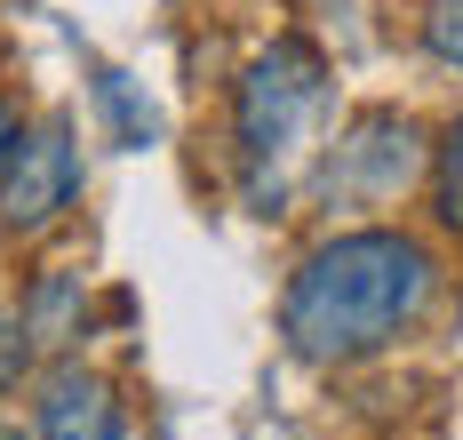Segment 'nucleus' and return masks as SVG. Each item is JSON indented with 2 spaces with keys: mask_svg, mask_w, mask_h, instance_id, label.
Here are the masks:
<instances>
[{
  "mask_svg": "<svg viewBox=\"0 0 463 440\" xmlns=\"http://www.w3.org/2000/svg\"><path fill=\"white\" fill-rule=\"evenodd\" d=\"M416 41L431 64H448V72H463V0H431L416 16Z\"/></svg>",
  "mask_w": 463,
  "mask_h": 440,
  "instance_id": "obj_8",
  "label": "nucleus"
},
{
  "mask_svg": "<svg viewBox=\"0 0 463 440\" xmlns=\"http://www.w3.org/2000/svg\"><path fill=\"white\" fill-rule=\"evenodd\" d=\"M96 97H104V112H112L120 145H152V104L128 97V72H96Z\"/></svg>",
  "mask_w": 463,
  "mask_h": 440,
  "instance_id": "obj_9",
  "label": "nucleus"
},
{
  "mask_svg": "<svg viewBox=\"0 0 463 440\" xmlns=\"http://www.w3.org/2000/svg\"><path fill=\"white\" fill-rule=\"evenodd\" d=\"M320 120H327V56L288 33L240 72L232 97V145H240V193L256 216H279L304 160L320 152Z\"/></svg>",
  "mask_w": 463,
  "mask_h": 440,
  "instance_id": "obj_2",
  "label": "nucleus"
},
{
  "mask_svg": "<svg viewBox=\"0 0 463 440\" xmlns=\"http://www.w3.org/2000/svg\"><path fill=\"white\" fill-rule=\"evenodd\" d=\"M439 296V264L400 225H352L304 248L279 296V337L304 368H360L416 329Z\"/></svg>",
  "mask_w": 463,
  "mask_h": 440,
  "instance_id": "obj_1",
  "label": "nucleus"
},
{
  "mask_svg": "<svg viewBox=\"0 0 463 440\" xmlns=\"http://www.w3.org/2000/svg\"><path fill=\"white\" fill-rule=\"evenodd\" d=\"M33 440H128L120 392L80 360H56L33 385Z\"/></svg>",
  "mask_w": 463,
  "mask_h": 440,
  "instance_id": "obj_5",
  "label": "nucleus"
},
{
  "mask_svg": "<svg viewBox=\"0 0 463 440\" xmlns=\"http://www.w3.org/2000/svg\"><path fill=\"white\" fill-rule=\"evenodd\" d=\"M0 440H24V433H16V425H0Z\"/></svg>",
  "mask_w": 463,
  "mask_h": 440,
  "instance_id": "obj_12",
  "label": "nucleus"
},
{
  "mask_svg": "<svg viewBox=\"0 0 463 440\" xmlns=\"http://www.w3.org/2000/svg\"><path fill=\"white\" fill-rule=\"evenodd\" d=\"M416 177H431V152H423L416 120L392 112V104L352 112V129L335 137V152H327V168H320V185L335 200H352V208H392Z\"/></svg>",
  "mask_w": 463,
  "mask_h": 440,
  "instance_id": "obj_3",
  "label": "nucleus"
},
{
  "mask_svg": "<svg viewBox=\"0 0 463 440\" xmlns=\"http://www.w3.org/2000/svg\"><path fill=\"white\" fill-rule=\"evenodd\" d=\"M431 216H439V233H463V112L431 145Z\"/></svg>",
  "mask_w": 463,
  "mask_h": 440,
  "instance_id": "obj_7",
  "label": "nucleus"
},
{
  "mask_svg": "<svg viewBox=\"0 0 463 440\" xmlns=\"http://www.w3.org/2000/svg\"><path fill=\"white\" fill-rule=\"evenodd\" d=\"M24 368H33V337H24V312H8V304H0V392L16 385Z\"/></svg>",
  "mask_w": 463,
  "mask_h": 440,
  "instance_id": "obj_10",
  "label": "nucleus"
},
{
  "mask_svg": "<svg viewBox=\"0 0 463 440\" xmlns=\"http://www.w3.org/2000/svg\"><path fill=\"white\" fill-rule=\"evenodd\" d=\"M16 145H24V120H16V104L0 97V168L16 160Z\"/></svg>",
  "mask_w": 463,
  "mask_h": 440,
  "instance_id": "obj_11",
  "label": "nucleus"
},
{
  "mask_svg": "<svg viewBox=\"0 0 463 440\" xmlns=\"http://www.w3.org/2000/svg\"><path fill=\"white\" fill-rule=\"evenodd\" d=\"M80 200V145L64 120H41L24 129L16 160L0 168V233L8 241H41L48 225H64Z\"/></svg>",
  "mask_w": 463,
  "mask_h": 440,
  "instance_id": "obj_4",
  "label": "nucleus"
},
{
  "mask_svg": "<svg viewBox=\"0 0 463 440\" xmlns=\"http://www.w3.org/2000/svg\"><path fill=\"white\" fill-rule=\"evenodd\" d=\"M16 312H24V337H33V352L72 344V337H80V320H89V304H80V281H72V273H41V281H33V296H24Z\"/></svg>",
  "mask_w": 463,
  "mask_h": 440,
  "instance_id": "obj_6",
  "label": "nucleus"
}]
</instances>
